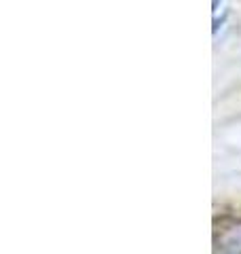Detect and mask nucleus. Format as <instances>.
<instances>
[{
  "instance_id": "nucleus-1",
  "label": "nucleus",
  "mask_w": 241,
  "mask_h": 254,
  "mask_svg": "<svg viewBox=\"0 0 241 254\" xmlns=\"http://www.w3.org/2000/svg\"><path fill=\"white\" fill-rule=\"evenodd\" d=\"M214 254H241V218L224 216L216 222Z\"/></svg>"
}]
</instances>
